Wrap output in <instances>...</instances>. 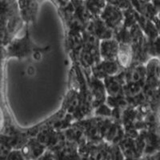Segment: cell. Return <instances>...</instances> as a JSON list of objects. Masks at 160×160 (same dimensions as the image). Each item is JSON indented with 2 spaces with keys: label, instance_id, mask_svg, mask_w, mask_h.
Masks as SVG:
<instances>
[{
  "label": "cell",
  "instance_id": "cell-11",
  "mask_svg": "<svg viewBox=\"0 0 160 160\" xmlns=\"http://www.w3.org/2000/svg\"><path fill=\"white\" fill-rule=\"evenodd\" d=\"M119 42L115 38L101 40L100 42V55L102 60L115 61L117 60Z\"/></svg>",
  "mask_w": 160,
  "mask_h": 160
},
{
  "label": "cell",
  "instance_id": "cell-13",
  "mask_svg": "<svg viewBox=\"0 0 160 160\" xmlns=\"http://www.w3.org/2000/svg\"><path fill=\"white\" fill-rule=\"evenodd\" d=\"M125 137V129L121 122L113 120L104 136L105 142L111 144H118Z\"/></svg>",
  "mask_w": 160,
  "mask_h": 160
},
{
  "label": "cell",
  "instance_id": "cell-34",
  "mask_svg": "<svg viewBox=\"0 0 160 160\" xmlns=\"http://www.w3.org/2000/svg\"><path fill=\"white\" fill-rule=\"evenodd\" d=\"M159 58V62H158V75L160 78V58Z\"/></svg>",
  "mask_w": 160,
  "mask_h": 160
},
{
  "label": "cell",
  "instance_id": "cell-18",
  "mask_svg": "<svg viewBox=\"0 0 160 160\" xmlns=\"http://www.w3.org/2000/svg\"><path fill=\"white\" fill-rule=\"evenodd\" d=\"M107 3V0H85L86 7L94 18H98L100 16Z\"/></svg>",
  "mask_w": 160,
  "mask_h": 160
},
{
  "label": "cell",
  "instance_id": "cell-30",
  "mask_svg": "<svg viewBox=\"0 0 160 160\" xmlns=\"http://www.w3.org/2000/svg\"><path fill=\"white\" fill-rule=\"evenodd\" d=\"M51 1L56 6L57 8H60L68 4L71 0H51Z\"/></svg>",
  "mask_w": 160,
  "mask_h": 160
},
{
  "label": "cell",
  "instance_id": "cell-4",
  "mask_svg": "<svg viewBox=\"0 0 160 160\" xmlns=\"http://www.w3.org/2000/svg\"><path fill=\"white\" fill-rule=\"evenodd\" d=\"M20 15L26 24H34L37 22L38 9L41 2L37 0H18Z\"/></svg>",
  "mask_w": 160,
  "mask_h": 160
},
{
  "label": "cell",
  "instance_id": "cell-37",
  "mask_svg": "<svg viewBox=\"0 0 160 160\" xmlns=\"http://www.w3.org/2000/svg\"><path fill=\"white\" fill-rule=\"evenodd\" d=\"M37 1H38V2H41V3H42V2H43L44 0H37Z\"/></svg>",
  "mask_w": 160,
  "mask_h": 160
},
{
  "label": "cell",
  "instance_id": "cell-36",
  "mask_svg": "<svg viewBox=\"0 0 160 160\" xmlns=\"http://www.w3.org/2000/svg\"><path fill=\"white\" fill-rule=\"evenodd\" d=\"M157 18H158L160 19V11H158V15H157Z\"/></svg>",
  "mask_w": 160,
  "mask_h": 160
},
{
  "label": "cell",
  "instance_id": "cell-24",
  "mask_svg": "<svg viewBox=\"0 0 160 160\" xmlns=\"http://www.w3.org/2000/svg\"><path fill=\"white\" fill-rule=\"evenodd\" d=\"M138 12H139L141 15H143V16L153 20L157 16L158 11V10L155 8V6L153 5L151 2H147V3L142 4Z\"/></svg>",
  "mask_w": 160,
  "mask_h": 160
},
{
  "label": "cell",
  "instance_id": "cell-27",
  "mask_svg": "<svg viewBox=\"0 0 160 160\" xmlns=\"http://www.w3.org/2000/svg\"><path fill=\"white\" fill-rule=\"evenodd\" d=\"M150 102L153 111L160 112V84L157 89L152 93V95L148 99Z\"/></svg>",
  "mask_w": 160,
  "mask_h": 160
},
{
  "label": "cell",
  "instance_id": "cell-19",
  "mask_svg": "<svg viewBox=\"0 0 160 160\" xmlns=\"http://www.w3.org/2000/svg\"><path fill=\"white\" fill-rule=\"evenodd\" d=\"M140 14L132 6L123 11V25L126 28H131L132 26L138 23Z\"/></svg>",
  "mask_w": 160,
  "mask_h": 160
},
{
  "label": "cell",
  "instance_id": "cell-22",
  "mask_svg": "<svg viewBox=\"0 0 160 160\" xmlns=\"http://www.w3.org/2000/svg\"><path fill=\"white\" fill-rule=\"evenodd\" d=\"M144 84L142 82H131L126 83L123 86V92L126 97L134 96L142 92L143 89Z\"/></svg>",
  "mask_w": 160,
  "mask_h": 160
},
{
  "label": "cell",
  "instance_id": "cell-12",
  "mask_svg": "<svg viewBox=\"0 0 160 160\" xmlns=\"http://www.w3.org/2000/svg\"><path fill=\"white\" fill-rule=\"evenodd\" d=\"M53 152L55 159H81L78 153V145L70 141H67L59 150Z\"/></svg>",
  "mask_w": 160,
  "mask_h": 160
},
{
  "label": "cell",
  "instance_id": "cell-21",
  "mask_svg": "<svg viewBox=\"0 0 160 160\" xmlns=\"http://www.w3.org/2000/svg\"><path fill=\"white\" fill-rule=\"evenodd\" d=\"M105 102L111 108L126 109L129 107L128 98L125 95H121V96H109L108 95Z\"/></svg>",
  "mask_w": 160,
  "mask_h": 160
},
{
  "label": "cell",
  "instance_id": "cell-10",
  "mask_svg": "<svg viewBox=\"0 0 160 160\" xmlns=\"http://www.w3.org/2000/svg\"><path fill=\"white\" fill-rule=\"evenodd\" d=\"M118 145L123 153L125 159H139L143 156V153L140 150L136 138L125 136Z\"/></svg>",
  "mask_w": 160,
  "mask_h": 160
},
{
  "label": "cell",
  "instance_id": "cell-8",
  "mask_svg": "<svg viewBox=\"0 0 160 160\" xmlns=\"http://www.w3.org/2000/svg\"><path fill=\"white\" fill-rule=\"evenodd\" d=\"M47 150V146L38 141L36 137L30 138L28 142L21 148L26 159H39Z\"/></svg>",
  "mask_w": 160,
  "mask_h": 160
},
{
  "label": "cell",
  "instance_id": "cell-1",
  "mask_svg": "<svg viewBox=\"0 0 160 160\" xmlns=\"http://www.w3.org/2000/svg\"><path fill=\"white\" fill-rule=\"evenodd\" d=\"M26 26L27 30L23 36L20 38L15 37L5 48H2V60L11 58L24 59L29 58L34 54L47 51V48L44 49V48H39L33 42L30 35L29 25L26 24Z\"/></svg>",
  "mask_w": 160,
  "mask_h": 160
},
{
  "label": "cell",
  "instance_id": "cell-14",
  "mask_svg": "<svg viewBox=\"0 0 160 160\" xmlns=\"http://www.w3.org/2000/svg\"><path fill=\"white\" fill-rule=\"evenodd\" d=\"M106 91L109 96H121L124 95L123 83L116 75L106 77L103 79Z\"/></svg>",
  "mask_w": 160,
  "mask_h": 160
},
{
  "label": "cell",
  "instance_id": "cell-25",
  "mask_svg": "<svg viewBox=\"0 0 160 160\" xmlns=\"http://www.w3.org/2000/svg\"><path fill=\"white\" fill-rule=\"evenodd\" d=\"M112 114V108L104 102L94 109L93 115L100 118H111Z\"/></svg>",
  "mask_w": 160,
  "mask_h": 160
},
{
  "label": "cell",
  "instance_id": "cell-33",
  "mask_svg": "<svg viewBox=\"0 0 160 160\" xmlns=\"http://www.w3.org/2000/svg\"><path fill=\"white\" fill-rule=\"evenodd\" d=\"M153 21H154V22L155 23V26H156L157 29H158V34H159V35H160V19L158 18H157V16H156L155 18H154V19H153Z\"/></svg>",
  "mask_w": 160,
  "mask_h": 160
},
{
  "label": "cell",
  "instance_id": "cell-26",
  "mask_svg": "<svg viewBox=\"0 0 160 160\" xmlns=\"http://www.w3.org/2000/svg\"><path fill=\"white\" fill-rule=\"evenodd\" d=\"M127 98H128V103H129V107L133 108H138L139 106L148 101V98L142 91L138 95H134V96L127 97Z\"/></svg>",
  "mask_w": 160,
  "mask_h": 160
},
{
  "label": "cell",
  "instance_id": "cell-5",
  "mask_svg": "<svg viewBox=\"0 0 160 160\" xmlns=\"http://www.w3.org/2000/svg\"><path fill=\"white\" fill-rule=\"evenodd\" d=\"M85 30L95 35L100 40L110 39L114 37V30L111 29L99 17H92L86 25Z\"/></svg>",
  "mask_w": 160,
  "mask_h": 160
},
{
  "label": "cell",
  "instance_id": "cell-6",
  "mask_svg": "<svg viewBox=\"0 0 160 160\" xmlns=\"http://www.w3.org/2000/svg\"><path fill=\"white\" fill-rule=\"evenodd\" d=\"M122 69L123 68H122L117 60L108 61L102 59L99 62L93 66L91 68V72L96 78L103 80L106 77L117 75Z\"/></svg>",
  "mask_w": 160,
  "mask_h": 160
},
{
  "label": "cell",
  "instance_id": "cell-15",
  "mask_svg": "<svg viewBox=\"0 0 160 160\" xmlns=\"http://www.w3.org/2000/svg\"><path fill=\"white\" fill-rule=\"evenodd\" d=\"M138 24L148 40H154L159 36L158 29L153 20L143 16L142 15H140Z\"/></svg>",
  "mask_w": 160,
  "mask_h": 160
},
{
  "label": "cell",
  "instance_id": "cell-9",
  "mask_svg": "<svg viewBox=\"0 0 160 160\" xmlns=\"http://www.w3.org/2000/svg\"><path fill=\"white\" fill-rule=\"evenodd\" d=\"M125 84L131 82H142L145 84L147 70L144 64H131L129 68L122 69ZM124 84V85H125Z\"/></svg>",
  "mask_w": 160,
  "mask_h": 160
},
{
  "label": "cell",
  "instance_id": "cell-3",
  "mask_svg": "<svg viewBox=\"0 0 160 160\" xmlns=\"http://www.w3.org/2000/svg\"><path fill=\"white\" fill-rule=\"evenodd\" d=\"M65 44L73 63H78L80 55L83 49L82 32L68 31Z\"/></svg>",
  "mask_w": 160,
  "mask_h": 160
},
{
  "label": "cell",
  "instance_id": "cell-20",
  "mask_svg": "<svg viewBox=\"0 0 160 160\" xmlns=\"http://www.w3.org/2000/svg\"><path fill=\"white\" fill-rule=\"evenodd\" d=\"M114 38L119 42V44H131V37L130 29L126 28L125 26H119L114 30Z\"/></svg>",
  "mask_w": 160,
  "mask_h": 160
},
{
  "label": "cell",
  "instance_id": "cell-28",
  "mask_svg": "<svg viewBox=\"0 0 160 160\" xmlns=\"http://www.w3.org/2000/svg\"><path fill=\"white\" fill-rule=\"evenodd\" d=\"M108 3L115 5L122 11L128 9L130 7H131V0H107Z\"/></svg>",
  "mask_w": 160,
  "mask_h": 160
},
{
  "label": "cell",
  "instance_id": "cell-35",
  "mask_svg": "<svg viewBox=\"0 0 160 160\" xmlns=\"http://www.w3.org/2000/svg\"><path fill=\"white\" fill-rule=\"evenodd\" d=\"M140 1L142 2H143V3H147V2H151V0H140Z\"/></svg>",
  "mask_w": 160,
  "mask_h": 160
},
{
  "label": "cell",
  "instance_id": "cell-29",
  "mask_svg": "<svg viewBox=\"0 0 160 160\" xmlns=\"http://www.w3.org/2000/svg\"><path fill=\"white\" fill-rule=\"evenodd\" d=\"M7 159L11 160V159H16V160H22L26 159L24 157L23 154H22L21 149H14L11 151L9 155H8Z\"/></svg>",
  "mask_w": 160,
  "mask_h": 160
},
{
  "label": "cell",
  "instance_id": "cell-2",
  "mask_svg": "<svg viewBox=\"0 0 160 160\" xmlns=\"http://www.w3.org/2000/svg\"><path fill=\"white\" fill-rule=\"evenodd\" d=\"M86 75L88 76V85H89L90 91H91V101L94 109L96 108L101 104L106 102L108 93L106 91L105 85H104L103 80L96 78L91 74V71H85Z\"/></svg>",
  "mask_w": 160,
  "mask_h": 160
},
{
  "label": "cell",
  "instance_id": "cell-31",
  "mask_svg": "<svg viewBox=\"0 0 160 160\" xmlns=\"http://www.w3.org/2000/svg\"><path fill=\"white\" fill-rule=\"evenodd\" d=\"M142 158L143 159H160V151L153 153L151 155H146Z\"/></svg>",
  "mask_w": 160,
  "mask_h": 160
},
{
  "label": "cell",
  "instance_id": "cell-7",
  "mask_svg": "<svg viewBox=\"0 0 160 160\" xmlns=\"http://www.w3.org/2000/svg\"><path fill=\"white\" fill-rule=\"evenodd\" d=\"M99 18L103 20L111 29L115 30L123 24V11L116 6L107 3Z\"/></svg>",
  "mask_w": 160,
  "mask_h": 160
},
{
  "label": "cell",
  "instance_id": "cell-32",
  "mask_svg": "<svg viewBox=\"0 0 160 160\" xmlns=\"http://www.w3.org/2000/svg\"><path fill=\"white\" fill-rule=\"evenodd\" d=\"M151 2L155 6L158 11H160V0H151Z\"/></svg>",
  "mask_w": 160,
  "mask_h": 160
},
{
  "label": "cell",
  "instance_id": "cell-17",
  "mask_svg": "<svg viewBox=\"0 0 160 160\" xmlns=\"http://www.w3.org/2000/svg\"><path fill=\"white\" fill-rule=\"evenodd\" d=\"M65 133L66 138L68 141L75 142L79 146H82L88 142V138L82 130L76 128L75 126H71V128L63 131Z\"/></svg>",
  "mask_w": 160,
  "mask_h": 160
},
{
  "label": "cell",
  "instance_id": "cell-23",
  "mask_svg": "<svg viewBox=\"0 0 160 160\" xmlns=\"http://www.w3.org/2000/svg\"><path fill=\"white\" fill-rule=\"evenodd\" d=\"M147 47L151 58H160V35L154 40L148 39Z\"/></svg>",
  "mask_w": 160,
  "mask_h": 160
},
{
  "label": "cell",
  "instance_id": "cell-16",
  "mask_svg": "<svg viewBox=\"0 0 160 160\" xmlns=\"http://www.w3.org/2000/svg\"><path fill=\"white\" fill-rule=\"evenodd\" d=\"M133 55L131 44H119L117 61L122 68L126 69L132 64Z\"/></svg>",
  "mask_w": 160,
  "mask_h": 160
}]
</instances>
